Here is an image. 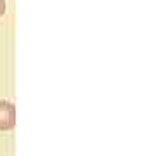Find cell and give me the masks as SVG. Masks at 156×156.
Segmentation results:
<instances>
[{"label":"cell","instance_id":"2","mask_svg":"<svg viewBox=\"0 0 156 156\" xmlns=\"http://www.w3.org/2000/svg\"><path fill=\"white\" fill-rule=\"evenodd\" d=\"M5 9H7V5H5V0H0V17L5 14Z\"/></svg>","mask_w":156,"mask_h":156},{"label":"cell","instance_id":"1","mask_svg":"<svg viewBox=\"0 0 156 156\" xmlns=\"http://www.w3.org/2000/svg\"><path fill=\"white\" fill-rule=\"evenodd\" d=\"M16 125V109L9 101H0V130H11Z\"/></svg>","mask_w":156,"mask_h":156}]
</instances>
